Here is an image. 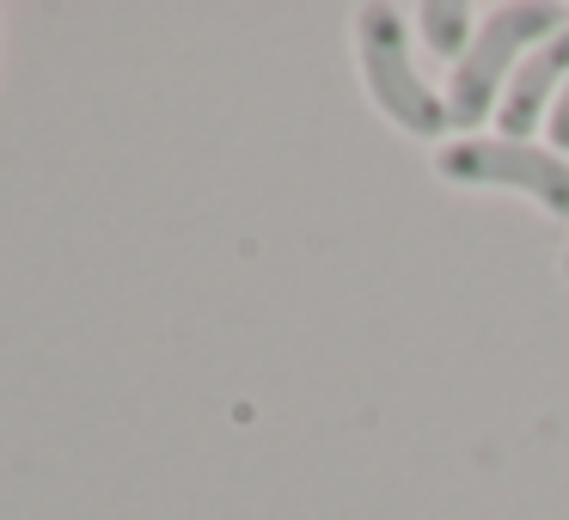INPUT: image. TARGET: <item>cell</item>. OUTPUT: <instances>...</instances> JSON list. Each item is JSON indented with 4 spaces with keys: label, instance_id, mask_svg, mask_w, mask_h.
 Returning a JSON list of instances; mask_svg holds the SVG:
<instances>
[{
    "label": "cell",
    "instance_id": "obj_1",
    "mask_svg": "<svg viewBox=\"0 0 569 520\" xmlns=\"http://www.w3.org/2000/svg\"><path fill=\"white\" fill-rule=\"evenodd\" d=\"M410 26L405 7H361L356 13V68H361V87H368V104L410 141H435L441 148L453 117H447V92L429 87L410 62Z\"/></svg>",
    "mask_w": 569,
    "mask_h": 520
},
{
    "label": "cell",
    "instance_id": "obj_2",
    "mask_svg": "<svg viewBox=\"0 0 569 520\" xmlns=\"http://www.w3.org/2000/svg\"><path fill=\"white\" fill-rule=\"evenodd\" d=\"M563 26H569L563 7H545V0H502V7H490V13L478 19V31H471V50L453 62V74H447V87H441L453 129L490 123L496 104H502L508 74H515L545 38H557Z\"/></svg>",
    "mask_w": 569,
    "mask_h": 520
},
{
    "label": "cell",
    "instance_id": "obj_3",
    "mask_svg": "<svg viewBox=\"0 0 569 520\" xmlns=\"http://www.w3.org/2000/svg\"><path fill=\"white\" fill-rule=\"evenodd\" d=\"M435 178L453 190H515L551 221H569V160L545 141L453 136L435 148Z\"/></svg>",
    "mask_w": 569,
    "mask_h": 520
},
{
    "label": "cell",
    "instance_id": "obj_4",
    "mask_svg": "<svg viewBox=\"0 0 569 520\" xmlns=\"http://www.w3.org/2000/svg\"><path fill=\"white\" fill-rule=\"evenodd\" d=\"M563 87H569V26L557 31V38H545L539 50L508 74L502 104H496V136L532 141L545 123H551V104L563 99Z\"/></svg>",
    "mask_w": 569,
    "mask_h": 520
},
{
    "label": "cell",
    "instance_id": "obj_5",
    "mask_svg": "<svg viewBox=\"0 0 569 520\" xmlns=\"http://www.w3.org/2000/svg\"><path fill=\"white\" fill-rule=\"evenodd\" d=\"M410 26H417V43L435 56V62L453 68L459 56L471 50V31H478V19H471L466 0H422V7H410Z\"/></svg>",
    "mask_w": 569,
    "mask_h": 520
},
{
    "label": "cell",
    "instance_id": "obj_6",
    "mask_svg": "<svg viewBox=\"0 0 569 520\" xmlns=\"http://www.w3.org/2000/svg\"><path fill=\"white\" fill-rule=\"evenodd\" d=\"M545 148L569 160V87H563V99L551 104V123H545Z\"/></svg>",
    "mask_w": 569,
    "mask_h": 520
},
{
    "label": "cell",
    "instance_id": "obj_7",
    "mask_svg": "<svg viewBox=\"0 0 569 520\" xmlns=\"http://www.w3.org/2000/svg\"><path fill=\"white\" fill-rule=\"evenodd\" d=\"M563 276H569V246H563Z\"/></svg>",
    "mask_w": 569,
    "mask_h": 520
}]
</instances>
